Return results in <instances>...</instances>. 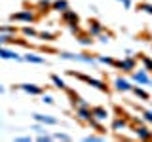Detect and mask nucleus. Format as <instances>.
Wrapping results in <instances>:
<instances>
[{
    "mask_svg": "<svg viewBox=\"0 0 152 142\" xmlns=\"http://www.w3.org/2000/svg\"><path fill=\"white\" fill-rule=\"evenodd\" d=\"M69 76H74V78H78L80 82H84V83H88V85H91V87L95 89H99L101 93H110V87L107 85V82H103V80H97V78H91V76H88V74H82V72H72V70H69L66 72Z\"/></svg>",
    "mask_w": 152,
    "mask_h": 142,
    "instance_id": "f257e3e1",
    "label": "nucleus"
},
{
    "mask_svg": "<svg viewBox=\"0 0 152 142\" xmlns=\"http://www.w3.org/2000/svg\"><path fill=\"white\" fill-rule=\"evenodd\" d=\"M59 57L61 59H66V61H78V63H86V64H95L97 59L93 55H88V53H69V51H59Z\"/></svg>",
    "mask_w": 152,
    "mask_h": 142,
    "instance_id": "f03ea898",
    "label": "nucleus"
},
{
    "mask_svg": "<svg viewBox=\"0 0 152 142\" xmlns=\"http://www.w3.org/2000/svg\"><path fill=\"white\" fill-rule=\"evenodd\" d=\"M137 66V59L133 55H127L122 61H114V68H120L122 72H133Z\"/></svg>",
    "mask_w": 152,
    "mask_h": 142,
    "instance_id": "7ed1b4c3",
    "label": "nucleus"
},
{
    "mask_svg": "<svg viewBox=\"0 0 152 142\" xmlns=\"http://www.w3.org/2000/svg\"><path fill=\"white\" fill-rule=\"evenodd\" d=\"M10 21H21V23H34L36 21V13L32 9H23V12L12 13L10 15Z\"/></svg>",
    "mask_w": 152,
    "mask_h": 142,
    "instance_id": "20e7f679",
    "label": "nucleus"
},
{
    "mask_svg": "<svg viewBox=\"0 0 152 142\" xmlns=\"http://www.w3.org/2000/svg\"><path fill=\"white\" fill-rule=\"evenodd\" d=\"M72 110H74V117L78 121H82V123H88L93 117L91 116V106H76Z\"/></svg>",
    "mask_w": 152,
    "mask_h": 142,
    "instance_id": "39448f33",
    "label": "nucleus"
},
{
    "mask_svg": "<svg viewBox=\"0 0 152 142\" xmlns=\"http://www.w3.org/2000/svg\"><path fill=\"white\" fill-rule=\"evenodd\" d=\"M13 87L21 89L23 93H27V95H32V97H40V95L44 93V89H42L40 85H36V83H19V85H13Z\"/></svg>",
    "mask_w": 152,
    "mask_h": 142,
    "instance_id": "423d86ee",
    "label": "nucleus"
},
{
    "mask_svg": "<svg viewBox=\"0 0 152 142\" xmlns=\"http://www.w3.org/2000/svg\"><path fill=\"white\" fill-rule=\"evenodd\" d=\"M131 80H133L137 85H148V83L152 82V78L148 76V72H146L145 68H142V70H137V72L133 70V72H131Z\"/></svg>",
    "mask_w": 152,
    "mask_h": 142,
    "instance_id": "0eeeda50",
    "label": "nucleus"
},
{
    "mask_svg": "<svg viewBox=\"0 0 152 142\" xmlns=\"http://www.w3.org/2000/svg\"><path fill=\"white\" fill-rule=\"evenodd\" d=\"M86 32H88L89 36L97 38L101 32H104V25H101L97 19H89V21H88V30H86Z\"/></svg>",
    "mask_w": 152,
    "mask_h": 142,
    "instance_id": "6e6552de",
    "label": "nucleus"
},
{
    "mask_svg": "<svg viewBox=\"0 0 152 142\" xmlns=\"http://www.w3.org/2000/svg\"><path fill=\"white\" fill-rule=\"evenodd\" d=\"M0 59H6V61H17V63H23V57L17 53V51L8 49L6 46H0Z\"/></svg>",
    "mask_w": 152,
    "mask_h": 142,
    "instance_id": "1a4fd4ad",
    "label": "nucleus"
},
{
    "mask_svg": "<svg viewBox=\"0 0 152 142\" xmlns=\"http://www.w3.org/2000/svg\"><path fill=\"white\" fill-rule=\"evenodd\" d=\"M91 116H93V120L104 123L108 117H110V112H108L104 106H91Z\"/></svg>",
    "mask_w": 152,
    "mask_h": 142,
    "instance_id": "9d476101",
    "label": "nucleus"
},
{
    "mask_svg": "<svg viewBox=\"0 0 152 142\" xmlns=\"http://www.w3.org/2000/svg\"><path fill=\"white\" fill-rule=\"evenodd\" d=\"M131 87H133V83L129 80L122 78V76H118V78L114 80V89H116L118 93H127V91H131Z\"/></svg>",
    "mask_w": 152,
    "mask_h": 142,
    "instance_id": "9b49d317",
    "label": "nucleus"
},
{
    "mask_svg": "<svg viewBox=\"0 0 152 142\" xmlns=\"http://www.w3.org/2000/svg\"><path fill=\"white\" fill-rule=\"evenodd\" d=\"M133 133H135V136L139 140H152V131L148 129V127H145V125L133 127Z\"/></svg>",
    "mask_w": 152,
    "mask_h": 142,
    "instance_id": "f8f14e48",
    "label": "nucleus"
},
{
    "mask_svg": "<svg viewBox=\"0 0 152 142\" xmlns=\"http://www.w3.org/2000/svg\"><path fill=\"white\" fill-rule=\"evenodd\" d=\"M34 121L42 123V125H59V120L53 116H46V114H32Z\"/></svg>",
    "mask_w": 152,
    "mask_h": 142,
    "instance_id": "ddd939ff",
    "label": "nucleus"
},
{
    "mask_svg": "<svg viewBox=\"0 0 152 142\" xmlns=\"http://www.w3.org/2000/svg\"><path fill=\"white\" fill-rule=\"evenodd\" d=\"M61 19H63V23L65 25H72V23H80V17H78V13L74 12V9H65L63 13H61Z\"/></svg>",
    "mask_w": 152,
    "mask_h": 142,
    "instance_id": "4468645a",
    "label": "nucleus"
},
{
    "mask_svg": "<svg viewBox=\"0 0 152 142\" xmlns=\"http://www.w3.org/2000/svg\"><path fill=\"white\" fill-rule=\"evenodd\" d=\"M127 123H129V120H127V117H124V116H116L112 120V131H124L127 127Z\"/></svg>",
    "mask_w": 152,
    "mask_h": 142,
    "instance_id": "2eb2a0df",
    "label": "nucleus"
},
{
    "mask_svg": "<svg viewBox=\"0 0 152 142\" xmlns=\"http://www.w3.org/2000/svg\"><path fill=\"white\" fill-rule=\"evenodd\" d=\"M76 42H78L80 46H84V47H91L93 46V36H89L88 32H80V34H76Z\"/></svg>",
    "mask_w": 152,
    "mask_h": 142,
    "instance_id": "dca6fc26",
    "label": "nucleus"
},
{
    "mask_svg": "<svg viewBox=\"0 0 152 142\" xmlns=\"http://www.w3.org/2000/svg\"><path fill=\"white\" fill-rule=\"evenodd\" d=\"M23 61L25 63H32V64H46V59L40 55H34V53H27L23 55Z\"/></svg>",
    "mask_w": 152,
    "mask_h": 142,
    "instance_id": "f3484780",
    "label": "nucleus"
},
{
    "mask_svg": "<svg viewBox=\"0 0 152 142\" xmlns=\"http://www.w3.org/2000/svg\"><path fill=\"white\" fill-rule=\"evenodd\" d=\"M131 93L135 95L137 99H141V101H150V95L146 93L142 87H139V85H133V87H131Z\"/></svg>",
    "mask_w": 152,
    "mask_h": 142,
    "instance_id": "a211bd4d",
    "label": "nucleus"
},
{
    "mask_svg": "<svg viewBox=\"0 0 152 142\" xmlns=\"http://www.w3.org/2000/svg\"><path fill=\"white\" fill-rule=\"evenodd\" d=\"M65 9H69V2H66V0H53V2H51V12L63 13Z\"/></svg>",
    "mask_w": 152,
    "mask_h": 142,
    "instance_id": "6ab92c4d",
    "label": "nucleus"
},
{
    "mask_svg": "<svg viewBox=\"0 0 152 142\" xmlns=\"http://www.w3.org/2000/svg\"><path fill=\"white\" fill-rule=\"evenodd\" d=\"M13 44H17V36L2 34V32H0V46H13Z\"/></svg>",
    "mask_w": 152,
    "mask_h": 142,
    "instance_id": "aec40b11",
    "label": "nucleus"
},
{
    "mask_svg": "<svg viewBox=\"0 0 152 142\" xmlns=\"http://www.w3.org/2000/svg\"><path fill=\"white\" fill-rule=\"evenodd\" d=\"M137 59H139L141 63H142V66H145L146 72H152V57L145 55V53H139V55H137Z\"/></svg>",
    "mask_w": 152,
    "mask_h": 142,
    "instance_id": "412c9836",
    "label": "nucleus"
},
{
    "mask_svg": "<svg viewBox=\"0 0 152 142\" xmlns=\"http://www.w3.org/2000/svg\"><path fill=\"white\" fill-rule=\"evenodd\" d=\"M88 125L91 127V129H95L99 135H107V129H104V125H103L101 121H97V120H93V117H91V120L88 121Z\"/></svg>",
    "mask_w": 152,
    "mask_h": 142,
    "instance_id": "4be33fe9",
    "label": "nucleus"
},
{
    "mask_svg": "<svg viewBox=\"0 0 152 142\" xmlns=\"http://www.w3.org/2000/svg\"><path fill=\"white\" fill-rule=\"evenodd\" d=\"M38 38L44 42H55L57 40V32H48V30H40L38 32Z\"/></svg>",
    "mask_w": 152,
    "mask_h": 142,
    "instance_id": "5701e85b",
    "label": "nucleus"
},
{
    "mask_svg": "<svg viewBox=\"0 0 152 142\" xmlns=\"http://www.w3.org/2000/svg\"><path fill=\"white\" fill-rule=\"evenodd\" d=\"M51 83H53L57 89H61V91H65V89L69 87V85L65 83V80H63V78H59L57 74H51Z\"/></svg>",
    "mask_w": 152,
    "mask_h": 142,
    "instance_id": "b1692460",
    "label": "nucleus"
},
{
    "mask_svg": "<svg viewBox=\"0 0 152 142\" xmlns=\"http://www.w3.org/2000/svg\"><path fill=\"white\" fill-rule=\"evenodd\" d=\"M0 32H2V34H13V36H17L19 28L15 25H0Z\"/></svg>",
    "mask_w": 152,
    "mask_h": 142,
    "instance_id": "393cba45",
    "label": "nucleus"
},
{
    "mask_svg": "<svg viewBox=\"0 0 152 142\" xmlns=\"http://www.w3.org/2000/svg\"><path fill=\"white\" fill-rule=\"evenodd\" d=\"M97 59V63H101V64H107V66H114V57H108V55H97L95 57Z\"/></svg>",
    "mask_w": 152,
    "mask_h": 142,
    "instance_id": "a878e982",
    "label": "nucleus"
},
{
    "mask_svg": "<svg viewBox=\"0 0 152 142\" xmlns=\"http://www.w3.org/2000/svg\"><path fill=\"white\" fill-rule=\"evenodd\" d=\"M21 32H23V36H27V38H38V30L34 27H21Z\"/></svg>",
    "mask_w": 152,
    "mask_h": 142,
    "instance_id": "bb28decb",
    "label": "nucleus"
},
{
    "mask_svg": "<svg viewBox=\"0 0 152 142\" xmlns=\"http://www.w3.org/2000/svg\"><path fill=\"white\" fill-rule=\"evenodd\" d=\"M38 8H40L42 13H48V12H51V2L50 0H38Z\"/></svg>",
    "mask_w": 152,
    "mask_h": 142,
    "instance_id": "cd10ccee",
    "label": "nucleus"
},
{
    "mask_svg": "<svg viewBox=\"0 0 152 142\" xmlns=\"http://www.w3.org/2000/svg\"><path fill=\"white\" fill-rule=\"evenodd\" d=\"M141 114H142V120H145V123L152 125V108H148V110H141Z\"/></svg>",
    "mask_w": 152,
    "mask_h": 142,
    "instance_id": "c85d7f7f",
    "label": "nucleus"
},
{
    "mask_svg": "<svg viewBox=\"0 0 152 142\" xmlns=\"http://www.w3.org/2000/svg\"><path fill=\"white\" fill-rule=\"evenodd\" d=\"M51 136H53V140H66V142L72 140V136L66 135V133H55V135H51Z\"/></svg>",
    "mask_w": 152,
    "mask_h": 142,
    "instance_id": "c756f323",
    "label": "nucleus"
},
{
    "mask_svg": "<svg viewBox=\"0 0 152 142\" xmlns=\"http://www.w3.org/2000/svg\"><path fill=\"white\" fill-rule=\"evenodd\" d=\"M84 140L86 142H101V140H104V135H88Z\"/></svg>",
    "mask_w": 152,
    "mask_h": 142,
    "instance_id": "7c9ffc66",
    "label": "nucleus"
},
{
    "mask_svg": "<svg viewBox=\"0 0 152 142\" xmlns=\"http://www.w3.org/2000/svg\"><path fill=\"white\" fill-rule=\"evenodd\" d=\"M137 9H142L145 13L152 15V4H148V2H142V4H139V6H137Z\"/></svg>",
    "mask_w": 152,
    "mask_h": 142,
    "instance_id": "2f4dec72",
    "label": "nucleus"
},
{
    "mask_svg": "<svg viewBox=\"0 0 152 142\" xmlns=\"http://www.w3.org/2000/svg\"><path fill=\"white\" fill-rule=\"evenodd\" d=\"M36 140H40V142H50V140H53V136L48 135V133H38Z\"/></svg>",
    "mask_w": 152,
    "mask_h": 142,
    "instance_id": "473e14b6",
    "label": "nucleus"
},
{
    "mask_svg": "<svg viewBox=\"0 0 152 142\" xmlns=\"http://www.w3.org/2000/svg\"><path fill=\"white\" fill-rule=\"evenodd\" d=\"M40 97H42V102H44V104H53L55 102L53 97H51V95H48V93H42Z\"/></svg>",
    "mask_w": 152,
    "mask_h": 142,
    "instance_id": "72a5a7b5",
    "label": "nucleus"
},
{
    "mask_svg": "<svg viewBox=\"0 0 152 142\" xmlns=\"http://www.w3.org/2000/svg\"><path fill=\"white\" fill-rule=\"evenodd\" d=\"M97 38H99V42H101V44H108V42H110V36H108V34L104 36V32H101Z\"/></svg>",
    "mask_w": 152,
    "mask_h": 142,
    "instance_id": "f704fd0d",
    "label": "nucleus"
},
{
    "mask_svg": "<svg viewBox=\"0 0 152 142\" xmlns=\"http://www.w3.org/2000/svg\"><path fill=\"white\" fill-rule=\"evenodd\" d=\"M15 140H17V142H31L32 136H27V135H25V136H15Z\"/></svg>",
    "mask_w": 152,
    "mask_h": 142,
    "instance_id": "c9c22d12",
    "label": "nucleus"
},
{
    "mask_svg": "<svg viewBox=\"0 0 152 142\" xmlns=\"http://www.w3.org/2000/svg\"><path fill=\"white\" fill-rule=\"evenodd\" d=\"M36 123H38V121H36ZM32 129H34L36 133H44V127H42V123H38V125H34Z\"/></svg>",
    "mask_w": 152,
    "mask_h": 142,
    "instance_id": "e433bc0d",
    "label": "nucleus"
},
{
    "mask_svg": "<svg viewBox=\"0 0 152 142\" xmlns=\"http://www.w3.org/2000/svg\"><path fill=\"white\" fill-rule=\"evenodd\" d=\"M4 91H6V89H4V87H2V85H0V95H2Z\"/></svg>",
    "mask_w": 152,
    "mask_h": 142,
    "instance_id": "4c0bfd02",
    "label": "nucleus"
},
{
    "mask_svg": "<svg viewBox=\"0 0 152 142\" xmlns=\"http://www.w3.org/2000/svg\"><path fill=\"white\" fill-rule=\"evenodd\" d=\"M120 2H122V4H124V2H129V0H120Z\"/></svg>",
    "mask_w": 152,
    "mask_h": 142,
    "instance_id": "58836bf2",
    "label": "nucleus"
}]
</instances>
